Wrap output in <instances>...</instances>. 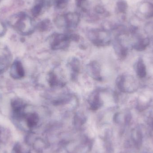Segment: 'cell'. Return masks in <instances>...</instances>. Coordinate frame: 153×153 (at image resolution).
Returning a JSON list of instances; mask_svg holds the SVG:
<instances>
[{"mask_svg":"<svg viewBox=\"0 0 153 153\" xmlns=\"http://www.w3.org/2000/svg\"><path fill=\"white\" fill-rule=\"evenodd\" d=\"M70 34L54 33L50 38V46L53 50H62L67 48L71 42Z\"/></svg>","mask_w":153,"mask_h":153,"instance_id":"cell-2","label":"cell"},{"mask_svg":"<svg viewBox=\"0 0 153 153\" xmlns=\"http://www.w3.org/2000/svg\"><path fill=\"white\" fill-rule=\"evenodd\" d=\"M39 118L38 116L36 113H31L28 115L27 119L28 126L29 127L35 126L38 123Z\"/></svg>","mask_w":153,"mask_h":153,"instance_id":"cell-9","label":"cell"},{"mask_svg":"<svg viewBox=\"0 0 153 153\" xmlns=\"http://www.w3.org/2000/svg\"><path fill=\"white\" fill-rule=\"evenodd\" d=\"M94 10L99 14H103L106 12L105 8L101 5H97L94 8Z\"/></svg>","mask_w":153,"mask_h":153,"instance_id":"cell-15","label":"cell"},{"mask_svg":"<svg viewBox=\"0 0 153 153\" xmlns=\"http://www.w3.org/2000/svg\"><path fill=\"white\" fill-rule=\"evenodd\" d=\"M146 47V46L143 44L142 41L138 43L137 45H136L135 46L136 49L138 51H143L144 49H145Z\"/></svg>","mask_w":153,"mask_h":153,"instance_id":"cell-16","label":"cell"},{"mask_svg":"<svg viewBox=\"0 0 153 153\" xmlns=\"http://www.w3.org/2000/svg\"><path fill=\"white\" fill-rule=\"evenodd\" d=\"M43 4H39L37 5L35 8V13L36 14H39L40 13V11L42 10V7H43Z\"/></svg>","mask_w":153,"mask_h":153,"instance_id":"cell-17","label":"cell"},{"mask_svg":"<svg viewBox=\"0 0 153 153\" xmlns=\"http://www.w3.org/2000/svg\"><path fill=\"white\" fill-rule=\"evenodd\" d=\"M146 67L143 61H139L137 66V74L140 77H143L146 75Z\"/></svg>","mask_w":153,"mask_h":153,"instance_id":"cell-12","label":"cell"},{"mask_svg":"<svg viewBox=\"0 0 153 153\" xmlns=\"http://www.w3.org/2000/svg\"><path fill=\"white\" fill-rule=\"evenodd\" d=\"M87 74L91 77L96 81H101L102 76L101 75V68L98 62L92 61L86 65Z\"/></svg>","mask_w":153,"mask_h":153,"instance_id":"cell-3","label":"cell"},{"mask_svg":"<svg viewBox=\"0 0 153 153\" xmlns=\"http://www.w3.org/2000/svg\"><path fill=\"white\" fill-rule=\"evenodd\" d=\"M65 29H72L77 27L80 22L79 14L76 12H69L64 15Z\"/></svg>","mask_w":153,"mask_h":153,"instance_id":"cell-5","label":"cell"},{"mask_svg":"<svg viewBox=\"0 0 153 153\" xmlns=\"http://www.w3.org/2000/svg\"><path fill=\"white\" fill-rule=\"evenodd\" d=\"M51 2L54 5L56 8L59 10H62L67 6L68 0H52Z\"/></svg>","mask_w":153,"mask_h":153,"instance_id":"cell-11","label":"cell"},{"mask_svg":"<svg viewBox=\"0 0 153 153\" xmlns=\"http://www.w3.org/2000/svg\"><path fill=\"white\" fill-rule=\"evenodd\" d=\"M51 26V22L49 19H46L41 22L40 29L43 31L48 30Z\"/></svg>","mask_w":153,"mask_h":153,"instance_id":"cell-13","label":"cell"},{"mask_svg":"<svg viewBox=\"0 0 153 153\" xmlns=\"http://www.w3.org/2000/svg\"><path fill=\"white\" fill-rule=\"evenodd\" d=\"M88 37L90 41L97 47L106 46L111 42L110 33L105 29L91 30L88 32Z\"/></svg>","mask_w":153,"mask_h":153,"instance_id":"cell-1","label":"cell"},{"mask_svg":"<svg viewBox=\"0 0 153 153\" xmlns=\"http://www.w3.org/2000/svg\"><path fill=\"white\" fill-rule=\"evenodd\" d=\"M48 82L52 87H62L64 85L63 82L59 79L54 72L49 73L48 76Z\"/></svg>","mask_w":153,"mask_h":153,"instance_id":"cell-8","label":"cell"},{"mask_svg":"<svg viewBox=\"0 0 153 153\" xmlns=\"http://www.w3.org/2000/svg\"><path fill=\"white\" fill-rule=\"evenodd\" d=\"M76 6L78 8H81L83 11L86 10V6L87 4L86 0H75Z\"/></svg>","mask_w":153,"mask_h":153,"instance_id":"cell-14","label":"cell"},{"mask_svg":"<svg viewBox=\"0 0 153 153\" xmlns=\"http://www.w3.org/2000/svg\"><path fill=\"white\" fill-rule=\"evenodd\" d=\"M67 65L71 71L72 79H76L80 71V61L77 58H72L68 62Z\"/></svg>","mask_w":153,"mask_h":153,"instance_id":"cell-6","label":"cell"},{"mask_svg":"<svg viewBox=\"0 0 153 153\" xmlns=\"http://www.w3.org/2000/svg\"><path fill=\"white\" fill-rule=\"evenodd\" d=\"M117 9L120 13H125L127 10L128 5L125 0H119L117 3Z\"/></svg>","mask_w":153,"mask_h":153,"instance_id":"cell-10","label":"cell"},{"mask_svg":"<svg viewBox=\"0 0 153 153\" xmlns=\"http://www.w3.org/2000/svg\"><path fill=\"white\" fill-rule=\"evenodd\" d=\"M88 102L92 110H97L102 107L103 101L102 99L100 91H95L93 92L88 98Z\"/></svg>","mask_w":153,"mask_h":153,"instance_id":"cell-4","label":"cell"},{"mask_svg":"<svg viewBox=\"0 0 153 153\" xmlns=\"http://www.w3.org/2000/svg\"><path fill=\"white\" fill-rule=\"evenodd\" d=\"M139 12L146 18H153V4L149 2H143L139 5Z\"/></svg>","mask_w":153,"mask_h":153,"instance_id":"cell-7","label":"cell"}]
</instances>
